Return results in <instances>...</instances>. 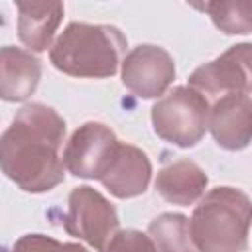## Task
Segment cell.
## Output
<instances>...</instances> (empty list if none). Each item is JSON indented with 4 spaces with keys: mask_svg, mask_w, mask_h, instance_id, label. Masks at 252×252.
I'll return each mask as SVG.
<instances>
[{
    "mask_svg": "<svg viewBox=\"0 0 252 252\" xmlns=\"http://www.w3.org/2000/svg\"><path fill=\"white\" fill-rule=\"evenodd\" d=\"M104 252H158L152 238L136 228H124L118 230Z\"/></svg>",
    "mask_w": 252,
    "mask_h": 252,
    "instance_id": "obj_17",
    "label": "cell"
},
{
    "mask_svg": "<svg viewBox=\"0 0 252 252\" xmlns=\"http://www.w3.org/2000/svg\"><path fill=\"white\" fill-rule=\"evenodd\" d=\"M122 85L138 98L161 96L175 79V63L167 49L152 43L132 47L122 59Z\"/></svg>",
    "mask_w": 252,
    "mask_h": 252,
    "instance_id": "obj_8",
    "label": "cell"
},
{
    "mask_svg": "<svg viewBox=\"0 0 252 252\" xmlns=\"http://www.w3.org/2000/svg\"><path fill=\"white\" fill-rule=\"evenodd\" d=\"M207 173L191 159H179L161 167L156 175V191L169 203L189 207L205 195Z\"/></svg>",
    "mask_w": 252,
    "mask_h": 252,
    "instance_id": "obj_13",
    "label": "cell"
},
{
    "mask_svg": "<svg viewBox=\"0 0 252 252\" xmlns=\"http://www.w3.org/2000/svg\"><path fill=\"white\" fill-rule=\"evenodd\" d=\"M120 146L116 134L102 122L81 124L63 148V167L83 179H100Z\"/></svg>",
    "mask_w": 252,
    "mask_h": 252,
    "instance_id": "obj_6",
    "label": "cell"
},
{
    "mask_svg": "<svg viewBox=\"0 0 252 252\" xmlns=\"http://www.w3.org/2000/svg\"><path fill=\"white\" fill-rule=\"evenodd\" d=\"M207 130L215 142L230 152L244 150L252 136V100L250 94H226L213 102Z\"/></svg>",
    "mask_w": 252,
    "mask_h": 252,
    "instance_id": "obj_9",
    "label": "cell"
},
{
    "mask_svg": "<svg viewBox=\"0 0 252 252\" xmlns=\"http://www.w3.org/2000/svg\"><path fill=\"white\" fill-rule=\"evenodd\" d=\"M16 10L20 41L35 53L51 47L65 6L61 2H16Z\"/></svg>",
    "mask_w": 252,
    "mask_h": 252,
    "instance_id": "obj_12",
    "label": "cell"
},
{
    "mask_svg": "<svg viewBox=\"0 0 252 252\" xmlns=\"http://www.w3.org/2000/svg\"><path fill=\"white\" fill-rule=\"evenodd\" d=\"M152 179V163L144 150L132 144L118 146L110 167L98 179L116 199H132L146 193Z\"/></svg>",
    "mask_w": 252,
    "mask_h": 252,
    "instance_id": "obj_10",
    "label": "cell"
},
{
    "mask_svg": "<svg viewBox=\"0 0 252 252\" xmlns=\"http://www.w3.org/2000/svg\"><path fill=\"white\" fill-rule=\"evenodd\" d=\"M211 102L191 87H173L152 106L154 132L177 148L197 146L209 122Z\"/></svg>",
    "mask_w": 252,
    "mask_h": 252,
    "instance_id": "obj_4",
    "label": "cell"
},
{
    "mask_svg": "<svg viewBox=\"0 0 252 252\" xmlns=\"http://www.w3.org/2000/svg\"><path fill=\"white\" fill-rule=\"evenodd\" d=\"M148 236L158 252H197L189 232V219L181 213H161L152 219Z\"/></svg>",
    "mask_w": 252,
    "mask_h": 252,
    "instance_id": "obj_14",
    "label": "cell"
},
{
    "mask_svg": "<svg viewBox=\"0 0 252 252\" xmlns=\"http://www.w3.org/2000/svg\"><path fill=\"white\" fill-rule=\"evenodd\" d=\"M126 43L116 26L71 22L51 45L49 61L69 77L108 79L116 75Z\"/></svg>",
    "mask_w": 252,
    "mask_h": 252,
    "instance_id": "obj_2",
    "label": "cell"
},
{
    "mask_svg": "<svg viewBox=\"0 0 252 252\" xmlns=\"http://www.w3.org/2000/svg\"><path fill=\"white\" fill-rule=\"evenodd\" d=\"M41 61L16 45L0 47V98L6 102L28 100L41 79Z\"/></svg>",
    "mask_w": 252,
    "mask_h": 252,
    "instance_id": "obj_11",
    "label": "cell"
},
{
    "mask_svg": "<svg viewBox=\"0 0 252 252\" xmlns=\"http://www.w3.org/2000/svg\"><path fill=\"white\" fill-rule=\"evenodd\" d=\"M199 8L205 10L211 16L213 24L228 35H246L252 30L250 2H205Z\"/></svg>",
    "mask_w": 252,
    "mask_h": 252,
    "instance_id": "obj_15",
    "label": "cell"
},
{
    "mask_svg": "<svg viewBox=\"0 0 252 252\" xmlns=\"http://www.w3.org/2000/svg\"><path fill=\"white\" fill-rule=\"evenodd\" d=\"M250 43L230 45L217 59L197 67L189 85L207 100L226 94H250Z\"/></svg>",
    "mask_w": 252,
    "mask_h": 252,
    "instance_id": "obj_7",
    "label": "cell"
},
{
    "mask_svg": "<svg viewBox=\"0 0 252 252\" xmlns=\"http://www.w3.org/2000/svg\"><path fill=\"white\" fill-rule=\"evenodd\" d=\"M6 252H89L77 242H61L47 234H24Z\"/></svg>",
    "mask_w": 252,
    "mask_h": 252,
    "instance_id": "obj_16",
    "label": "cell"
},
{
    "mask_svg": "<svg viewBox=\"0 0 252 252\" xmlns=\"http://www.w3.org/2000/svg\"><path fill=\"white\" fill-rule=\"evenodd\" d=\"M67 124L41 102L22 106L0 136V171L26 193H45L65 179L61 146Z\"/></svg>",
    "mask_w": 252,
    "mask_h": 252,
    "instance_id": "obj_1",
    "label": "cell"
},
{
    "mask_svg": "<svg viewBox=\"0 0 252 252\" xmlns=\"http://www.w3.org/2000/svg\"><path fill=\"white\" fill-rule=\"evenodd\" d=\"M63 228L96 252H104L110 238L120 230V219L114 205L100 191L79 185L69 193Z\"/></svg>",
    "mask_w": 252,
    "mask_h": 252,
    "instance_id": "obj_5",
    "label": "cell"
},
{
    "mask_svg": "<svg viewBox=\"0 0 252 252\" xmlns=\"http://www.w3.org/2000/svg\"><path fill=\"white\" fill-rule=\"evenodd\" d=\"M189 232L197 252H244L250 232V197L234 187H215L195 205Z\"/></svg>",
    "mask_w": 252,
    "mask_h": 252,
    "instance_id": "obj_3",
    "label": "cell"
}]
</instances>
